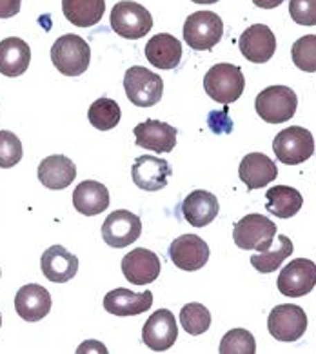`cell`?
<instances>
[{"instance_id":"obj_1","label":"cell","mask_w":316,"mask_h":354,"mask_svg":"<svg viewBox=\"0 0 316 354\" xmlns=\"http://www.w3.org/2000/svg\"><path fill=\"white\" fill-rule=\"evenodd\" d=\"M91 60L89 44L78 35H64L51 46V62L66 77L86 73Z\"/></svg>"},{"instance_id":"obj_2","label":"cell","mask_w":316,"mask_h":354,"mask_svg":"<svg viewBox=\"0 0 316 354\" xmlns=\"http://www.w3.org/2000/svg\"><path fill=\"white\" fill-rule=\"evenodd\" d=\"M245 88V78L242 69L234 64H216L205 73V93L219 104H233L242 97Z\"/></svg>"},{"instance_id":"obj_3","label":"cell","mask_w":316,"mask_h":354,"mask_svg":"<svg viewBox=\"0 0 316 354\" xmlns=\"http://www.w3.org/2000/svg\"><path fill=\"white\" fill-rule=\"evenodd\" d=\"M298 107V97L286 86H269L254 100L258 117L268 124H282L295 117Z\"/></svg>"},{"instance_id":"obj_4","label":"cell","mask_w":316,"mask_h":354,"mask_svg":"<svg viewBox=\"0 0 316 354\" xmlns=\"http://www.w3.org/2000/svg\"><path fill=\"white\" fill-rule=\"evenodd\" d=\"M277 234V223L262 214H245L234 223L233 240L243 251H268Z\"/></svg>"},{"instance_id":"obj_5","label":"cell","mask_w":316,"mask_h":354,"mask_svg":"<svg viewBox=\"0 0 316 354\" xmlns=\"http://www.w3.org/2000/svg\"><path fill=\"white\" fill-rule=\"evenodd\" d=\"M272 151L278 162L286 165H298L315 155V138L311 131L300 126H291L278 133L272 140Z\"/></svg>"},{"instance_id":"obj_6","label":"cell","mask_w":316,"mask_h":354,"mask_svg":"<svg viewBox=\"0 0 316 354\" xmlns=\"http://www.w3.org/2000/svg\"><path fill=\"white\" fill-rule=\"evenodd\" d=\"M224 35V22L213 11H196L184 24V40L195 51H210Z\"/></svg>"},{"instance_id":"obj_7","label":"cell","mask_w":316,"mask_h":354,"mask_svg":"<svg viewBox=\"0 0 316 354\" xmlns=\"http://www.w3.org/2000/svg\"><path fill=\"white\" fill-rule=\"evenodd\" d=\"M111 28L122 39L138 40L151 31L153 17L144 6L131 0H122L113 6Z\"/></svg>"},{"instance_id":"obj_8","label":"cell","mask_w":316,"mask_h":354,"mask_svg":"<svg viewBox=\"0 0 316 354\" xmlns=\"http://www.w3.org/2000/svg\"><path fill=\"white\" fill-rule=\"evenodd\" d=\"M124 89H126L129 102L138 107H151L160 102L164 82L160 75H155L142 66H133L126 71Z\"/></svg>"},{"instance_id":"obj_9","label":"cell","mask_w":316,"mask_h":354,"mask_svg":"<svg viewBox=\"0 0 316 354\" xmlns=\"http://www.w3.org/2000/svg\"><path fill=\"white\" fill-rule=\"evenodd\" d=\"M268 329L278 342H297L307 330V315L300 306L282 304L269 313Z\"/></svg>"},{"instance_id":"obj_10","label":"cell","mask_w":316,"mask_h":354,"mask_svg":"<svg viewBox=\"0 0 316 354\" xmlns=\"http://www.w3.org/2000/svg\"><path fill=\"white\" fill-rule=\"evenodd\" d=\"M278 291L289 298L309 295L316 286V263L307 258H297L287 263L278 277Z\"/></svg>"},{"instance_id":"obj_11","label":"cell","mask_w":316,"mask_h":354,"mask_svg":"<svg viewBox=\"0 0 316 354\" xmlns=\"http://www.w3.org/2000/svg\"><path fill=\"white\" fill-rule=\"evenodd\" d=\"M142 234V222L126 209L115 211L104 220L102 238L109 248L122 249L136 242Z\"/></svg>"},{"instance_id":"obj_12","label":"cell","mask_w":316,"mask_h":354,"mask_svg":"<svg viewBox=\"0 0 316 354\" xmlns=\"http://www.w3.org/2000/svg\"><path fill=\"white\" fill-rule=\"evenodd\" d=\"M178 336V327L173 313L167 309H158L147 318L142 329V342L155 353H164L171 349Z\"/></svg>"},{"instance_id":"obj_13","label":"cell","mask_w":316,"mask_h":354,"mask_svg":"<svg viewBox=\"0 0 316 354\" xmlns=\"http://www.w3.org/2000/svg\"><path fill=\"white\" fill-rule=\"evenodd\" d=\"M169 258L182 271H198L210 260V245L196 234H182L169 245Z\"/></svg>"},{"instance_id":"obj_14","label":"cell","mask_w":316,"mask_h":354,"mask_svg":"<svg viewBox=\"0 0 316 354\" xmlns=\"http://www.w3.org/2000/svg\"><path fill=\"white\" fill-rule=\"evenodd\" d=\"M240 53L253 64H263L272 59L277 51L275 33L266 24H253L239 39Z\"/></svg>"},{"instance_id":"obj_15","label":"cell","mask_w":316,"mask_h":354,"mask_svg":"<svg viewBox=\"0 0 316 354\" xmlns=\"http://www.w3.org/2000/svg\"><path fill=\"white\" fill-rule=\"evenodd\" d=\"M122 272L135 286H147L160 274V258L149 249H133L122 260Z\"/></svg>"},{"instance_id":"obj_16","label":"cell","mask_w":316,"mask_h":354,"mask_svg":"<svg viewBox=\"0 0 316 354\" xmlns=\"http://www.w3.org/2000/svg\"><path fill=\"white\" fill-rule=\"evenodd\" d=\"M131 176L136 187L144 191H160L167 185L171 176V165L164 158L153 155L138 156L131 167Z\"/></svg>"},{"instance_id":"obj_17","label":"cell","mask_w":316,"mask_h":354,"mask_svg":"<svg viewBox=\"0 0 316 354\" xmlns=\"http://www.w3.org/2000/svg\"><path fill=\"white\" fill-rule=\"evenodd\" d=\"M135 142L138 147L156 151L160 153H171L176 146V129L166 122L149 120L142 122L133 129Z\"/></svg>"},{"instance_id":"obj_18","label":"cell","mask_w":316,"mask_h":354,"mask_svg":"<svg viewBox=\"0 0 316 354\" xmlns=\"http://www.w3.org/2000/svg\"><path fill=\"white\" fill-rule=\"evenodd\" d=\"M15 310L24 322H40L51 310V295L39 283H28L15 295Z\"/></svg>"},{"instance_id":"obj_19","label":"cell","mask_w":316,"mask_h":354,"mask_svg":"<svg viewBox=\"0 0 316 354\" xmlns=\"http://www.w3.org/2000/svg\"><path fill=\"white\" fill-rule=\"evenodd\" d=\"M42 274L53 283H66L77 277L78 258L62 245H51L40 258Z\"/></svg>"},{"instance_id":"obj_20","label":"cell","mask_w":316,"mask_h":354,"mask_svg":"<svg viewBox=\"0 0 316 354\" xmlns=\"http://www.w3.org/2000/svg\"><path fill=\"white\" fill-rule=\"evenodd\" d=\"M240 180L248 185L249 191L260 189L271 184L278 176L277 164L263 153H249L242 158L239 167Z\"/></svg>"},{"instance_id":"obj_21","label":"cell","mask_w":316,"mask_h":354,"mask_svg":"<svg viewBox=\"0 0 316 354\" xmlns=\"http://www.w3.org/2000/svg\"><path fill=\"white\" fill-rule=\"evenodd\" d=\"M153 306V292H133L129 289H113L104 298V309L115 316H136Z\"/></svg>"},{"instance_id":"obj_22","label":"cell","mask_w":316,"mask_h":354,"mask_svg":"<svg viewBox=\"0 0 316 354\" xmlns=\"http://www.w3.org/2000/svg\"><path fill=\"white\" fill-rule=\"evenodd\" d=\"M219 200L210 191H193L182 202V214L193 227L210 225L219 214Z\"/></svg>"},{"instance_id":"obj_23","label":"cell","mask_w":316,"mask_h":354,"mask_svg":"<svg viewBox=\"0 0 316 354\" xmlns=\"http://www.w3.org/2000/svg\"><path fill=\"white\" fill-rule=\"evenodd\" d=\"M75 178H77V165L68 156L51 155L40 162L39 180L48 189H66Z\"/></svg>"},{"instance_id":"obj_24","label":"cell","mask_w":316,"mask_h":354,"mask_svg":"<svg viewBox=\"0 0 316 354\" xmlns=\"http://www.w3.org/2000/svg\"><path fill=\"white\" fill-rule=\"evenodd\" d=\"M31 49L19 37H8L0 42V75L20 77L30 68Z\"/></svg>"},{"instance_id":"obj_25","label":"cell","mask_w":316,"mask_h":354,"mask_svg":"<svg viewBox=\"0 0 316 354\" xmlns=\"http://www.w3.org/2000/svg\"><path fill=\"white\" fill-rule=\"evenodd\" d=\"M73 205L80 214L95 216L109 207V191L97 180H84L73 191Z\"/></svg>"},{"instance_id":"obj_26","label":"cell","mask_w":316,"mask_h":354,"mask_svg":"<svg viewBox=\"0 0 316 354\" xmlns=\"http://www.w3.org/2000/svg\"><path fill=\"white\" fill-rule=\"evenodd\" d=\"M146 57L158 69H175L182 60V44L169 33H158L146 44Z\"/></svg>"},{"instance_id":"obj_27","label":"cell","mask_w":316,"mask_h":354,"mask_svg":"<svg viewBox=\"0 0 316 354\" xmlns=\"http://www.w3.org/2000/svg\"><path fill=\"white\" fill-rule=\"evenodd\" d=\"M106 11L104 0H62L64 17L77 28H91L98 24Z\"/></svg>"},{"instance_id":"obj_28","label":"cell","mask_w":316,"mask_h":354,"mask_svg":"<svg viewBox=\"0 0 316 354\" xmlns=\"http://www.w3.org/2000/svg\"><path fill=\"white\" fill-rule=\"evenodd\" d=\"M266 209L278 218H291L304 205L300 191L289 185H275L266 193Z\"/></svg>"},{"instance_id":"obj_29","label":"cell","mask_w":316,"mask_h":354,"mask_svg":"<svg viewBox=\"0 0 316 354\" xmlns=\"http://www.w3.org/2000/svg\"><path fill=\"white\" fill-rule=\"evenodd\" d=\"M120 117V106L111 98H98L91 104L88 111L89 124L98 131H109L113 127H117Z\"/></svg>"},{"instance_id":"obj_30","label":"cell","mask_w":316,"mask_h":354,"mask_svg":"<svg viewBox=\"0 0 316 354\" xmlns=\"http://www.w3.org/2000/svg\"><path fill=\"white\" fill-rule=\"evenodd\" d=\"M292 252V242L287 236L280 234L278 236V248H269L268 251L260 252V254H253L251 257V263L258 272H275L278 267L282 266L284 260L287 257H291Z\"/></svg>"},{"instance_id":"obj_31","label":"cell","mask_w":316,"mask_h":354,"mask_svg":"<svg viewBox=\"0 0 316 354\" xmlns=\"http://www.w3.org/2000/svg\"><path fill=\"white\" fill-rule=\"evenodd\" d=\"M180 324L187 335L200 336L211 327L210 309L202 304H187L180 310Z\"/></svg>"},{"instance_id":"obj_32","label":"cell","mask_w":316,"mask_h":354,"mask_svg":"<svg viewBox=\"0 0 316 354\" xmlns=\"http://www.w3.org/2000/svg\"><path fill=\"white\" fill-rule=\"evenodd\" d=\"M292 62L306 73H316V35H306L291 48Z\"/></svg>"},{"instance_id":"obj_33","label":"cell","mask_w":316,"mask_h":354,"mask_svg":"<svg viewBox=\"0 0 316 354\" xmlns=\"http://www.w3.org/2000/svg\"><path fill=\"white\" fill-rule=\"evenodd\" d=\"M220 354H254L257 342L245 329H231L220 342Z\"/></svg>"},{"instance_id":"obj_34","label":"cell","mask_w":316,"mask_h":354,"mask_svg":"<svg viewBox=\"0 0 316 354\" xmlns=\"http://www.w3.org/2000/svg\"><path fill=\"white\" fill-rule=\"evenodd\" d=\"M24 149L19 136L11 131H0V167L10 169L22 160Z\"/></svg>"},{"instance_id":"obj_35","label":"cell","mask_w":316,"mask_h":354,"mask_svg":"<svg viewBox=\"0 0 316 354\" xmlns=\"http://www.w3.org/2000/svg\"><path fill=\"white\" fill-rule=\"evenodd\" d=\"M289 15L300 26H316V0H291Z\"/></svg>"},{"instance_id":"obj_36","label":"cell","mask_w":316,"mask_h":354,"mask_svg":"<svg viewBox=\"0 0 316 354\" xmlns=\"http://www.w3.org/2000/svg\"><path fill=\"white\" fill-rule=\"evenodd\" d=\"M22 0H0V19H11L19 15Z\"/></svg>"},{"instance_id":"obj_37","label":"cell","mask_w":316,"mask_h":354,"mask_svg":"<svg viewBox=\"0 0 316 354\" xmlns=\"http://www.w3.org/2000/svg\"><path fill=\"white\" fill-rule=\"evenodd\" d=\"M282 2L284 0H253L254 6L263 8V10H275V8H278Z\"/></svg>"},{"instance_id":"obj_38","label":"cell","mask_w":316,"mask_h":354,"mask_svg":"<svg viewBox=\"0 0 316 354\" xmlns=\"http://www.w3.org/2000/svg\"><path fill=\"white\" fill-rule=\"evenodd\" d=\"M191 2H195V4H216L219 0H191Z\"/></svg>"},{"instance_id":"obj_39","label":"cell","mask_w":316,"mask_h":354,"mask_svg":"<svg viewBox=\"0 0 316 354\" xmlns=\"http://www.w3.org/2000/svg\"><path fill=\"white\" fill-rule=\"evenodd\" d=\"M0 325H2V316H0Z\"/></svg>"}]
</instances>
